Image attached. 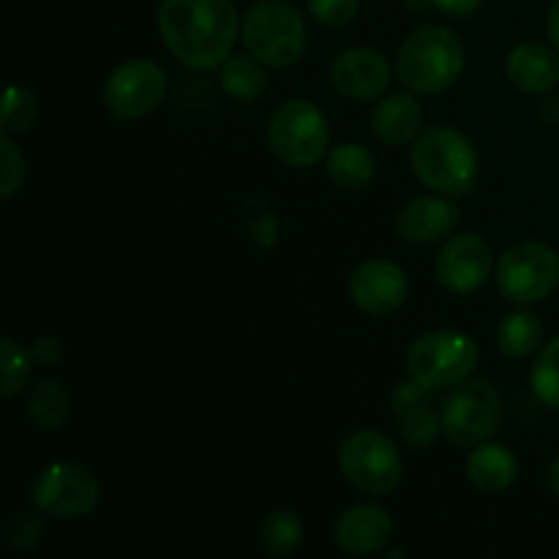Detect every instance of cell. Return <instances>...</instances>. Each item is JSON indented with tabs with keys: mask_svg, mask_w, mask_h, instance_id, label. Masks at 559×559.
<instances>
[{
	"mask_svg": "<svg viewBox=\"0 0 559 559\" xmlns=\"http://www.w3.org/2000/svg\"><path fill=\"white\" fill-rule=\"evenodd\" d=\"M267 145L273 156L295 169H309L328 156L331 126L325 112L306 98H289L267 123Z\"/></svg>",
	"mask_w": 559,
	"mask_h": 559,
	"instance_id": "cell-5",
	"label": "cell"
},
{
	"mask_svg": "<svg viewBox=\"0 0 559 559\" xmlns=\"http://www.w3.org/2000/svg\"><path fill=\"white\" fill-rule=\"evenodd\" d=\"M442 435L459 448L491 440L502 424V396L489 380H467L453 388L440 409Z\"/></svg>",
	"mask_w": 559,
	"mask_h": 559,
	"instance_id": "cell-8",
	"label": "cell"
},
{
	"mask_svg": "<svg viewBox=\"0 0 559 559\" xmlns=\"http://www.w3.org/2000/svg\"><path fill=\"white\" fill-rule=\"evenodd\" d=\"M506 74L519 91L546 93L559 82V55L538 41H524L511 49Z\"/></svg>",
	"mask_w": 559,
	"mask_h": 559,
	"instance_id": "cell-19",
	"label": "cell"
},
{
	"mask_svg": "<svg viewBox=\"0 0 559 559\" xmlns=\"http://www.w3.org/2000/svg\"><path fill=\"white\" fill-rule=\"evenodd\" d=\"M519 475V462L511 448L497 445V442H480L467 459V478L475 489L486 495L511 489Z\"/></svg>",
	"mask_w": 559,
	"mask_h": 559,
	"instance_id": "cell-20",
	"label": "cell"
},
{
	"mask_svg": "<svg viewBox=\"0 0 559 559\" xmlns=\"http://www.w3.org/2000/svg\"><path fill=\"white\" fill-rule=\"evenodd\" d=\"M464 71V44L451 27L424 25L409 33L396 55V76L407 91L435 96L456 85Z\"/></svg>",
	"mask_w": 559,
	"mask_h": 559,
	"instance_id": "cell-2",
	"label": "cell"
},
{
	"mask_svg": "<svg viewBox=\"0 0 559 559\" xmlns=\"http://www.w3.org/2000/svg\"><path fill=\"white\" fill-rule=\"evenodd\" d=\"M328 164V178L338 186V189L347 191H360L374 180L377 173V158L360 142H344V145L331 147V153L325 156Z\"/></svg>",
	"mask_w": 559,
	"mask_h": 559,
	"instance_id": "cell-21",
	"label": "cell"
},
{
	"mask_svg": "<svg viewBox=\"0 0 559 559\" xmlns=\"http://www.w3.org/2000/svg\"><path fill=\"white\" fill-rule=\"evenodd\" d=\"M156 25L169 52L194 71L218 69L240 36L233 0H164Z\"/></svg>",
	"mask_w": 559,
	"mask_h": 559,
	"instance_id": "cell-1",
	"label": "cell"
},
{
	"mask_svg": "<svg viewBox=\"0 0 559 559\" xmlns=\"http://www.w3.org/2000/svg\"><path fill=\"white\" fill-rule=\"evenodd\" d=\"M31 349L16 344L11 336H3V342H0V374H3L0 393H3V399H14L16 393H22V388L31 380Z\"/></svg>",
	"mask_w": 559,
	"mask_h": 559,
	"instance_id": "cell-27",
	"label": "cell"
},
{
	"mask_svg": "<svg viewBox=\"0 0 559 559\" xmlns=\"http://www.w3.org/2000/svg\"><path fill=\"white\" fill-rule=\"evenodd\" d=\"M31 358L38 366H58L63 360V344L58 336H38L31 344Z\"/></svg>",
	"mask_w": 559,
	"mask_h": 559,
	"instance_id": "cell-32",
	"label": "cell"
},
{
	"mask_svg": "<svg viewBox=\"0 0 559 559\" xmlns=\"http://www.w3.org/2000/svg\"><path fill=\"white\" fill-rule=\"evenodd\" d=\"M358 9L360 0H309V14L328 27H342L353 22Z\"/></svg>",
	"mask_w": 559,
	"mask_h": 559,
	"instance_id": "cell-31",
	"label": "cell"
},
{
	"mask_svg": "<svg viewBox=\"0 0 559 559\" xmlns=\"http://www.w3.org/2000/svg\"><path fill=\"white\" fill-rule=\"evenodd\" d=\"M495 276L506 300L538 304L559 287V254L546 243H519L502 254Z\"/></svg>",
	"mask_w": 559,
	"mask_h": 559,
	"instance_id": "cell-10",
	"label": "cell"
},
{
	"mask_svg": "<svg viewBox=\"0 0 559 559\" xmlns=\"http://www.w3.org/2000/svg\"><path fill=\"white\" fill-rule=\"evenodd\" d=\"M393 538L391 513L374 502H358L347 508L336 522L338 549L355 557H371L388 546Z\"/></svg>",
	"mask_w": 559,
	"mask_h": 559,
	"instance_id": "cell-15",
	"label": "cell"
},
{
	"mask_svg": "<svg viewBox=\"0 0 559 559\" xmlns=\"http://www.w3.org/2000/svg\"><path fill=\"white\" fill-rule=\"evenodd\" d=\"M478 344L462 331H431L415 338L407 349V371L431 391L456 388L473 377L478 366Z\"/></svg>",
	"mask_w": 559,
	"mask_h": 559,
	"instance_id": "cell-6",
	"label": "cell"
},
{
	"mask_svg": "<svg viewBox=\"0 0 559 559\" xmlns=\"http://www.w3.org/2000/svg\"><path fill=\"white\" fill-rule=\"evenodd\" d=\"M218 80L227 96L235 102L251 104L265 93L267 76L265 66L254 58V55H229L222 66H218Z\"/></svg>",
	"mask_w": 559,
	"mask_h": 559,
	"instance_id": "cell-24",
	"label": "cell"
},
{
	"mask_svg": "<svg viewBox=\"0 0 559 559\" xmlns=\"http://www.w3.org/2000/svg\"><path fill=\"white\" fill-rule=\"evenodd\" d=\"M546 31H549L551 44H555V49L559 52V0H555V3H551L549 20H546Z\"/></svg>",
	"mask_w": 559,
	"mask_h": 559,
	"instance_id": "cell-34",
	"label": "cell"
},
{
	"mask_svg": "<svg viewBox=\"0 0 559 559\" xmlns=\"http://www.w3.org/2000/svg\"><path fill=\"white\" fill-rule=\"evenodd\" d=\"M38 118V98L27 87L11 85L3 96V134H22Z\"/></svg>",
	"mask_w": 559,
	"mask_h": 559,
	"instance_id": "cell-28",
	"label": "cell"
},
{
	"mask_svg": "<svg viewBox=\"0 0 559 559\" xmlns=\"http://www.w3.org/2000/svg\"><path fill=\"white\" fill-rule=\"evenodd\" d=\"M530 385H533V393L540 404L559 409V336L546 342V347L538 353L533 374H530Z\"/></svg>",
	"mask_w": 559,
	"mask_h": 559,
	"instance_id": "cell-26",
	"label": "cell"
},
{
	"mask_svg": "<svg viewBox=\"0 0 559 559\" xmlns=\"http://www.w3.org/2000/svg\"><path fill=\"white\" fill-rule=\"evenodd\" d=\"M25 183V156L20 147L11 142V136L3 134L0 140V197L11 200Z\"/></svg>",
	"mask_w": 559,
	"mask_h": 559,
	"instance_id": "cell-30",
	"label": "cell"
},
{
	"mask_svg": "<svg viewBox=\"0 0 559 559\" xmlns=\"http://www.w3.org/2000/svg\"><path fill=\"white\" fill-rule=\"evenodd\" d=\"M300 544H304V522L298 513L284 508L267 513L260 527V546L267 557L284 559L295 555Z\"/></svg>",
	"mask_w": 559,
	"mask_h": 559,
	"instance_id": "cell-25",
	"label": "cell"
},
{
	"mask_svg": "<svg viewBox=\"0 0 559 559\" xmlns=\"http://www.w3.org/2000/svg\"><path fill=\"white\" fill-rule=\"evenodd\" d=\"M544 344V322L538 314L527 309L511 311L497 325V347L508 355V358H530L538 353Z\"/></svg>",
	"mask_w": 559,
	"mask_h": 559,
	"instance_id": "cell-23",
	"label": "cell"
},
{
	"mask_svg": "<svg viewBox=\"0 0 559 559\" xmlns=\"http://www.w3.org/2000/svg\"><path fill=\"white\" fill-rule=\"evenodd\" d=\"M413 173L426 189L437 194L462 197L478 180V151L473 140L451 126H435L426 129L415 140L413 153H409Z\"/></svg>",
	"mask_w": 559,
	"mask_h": 559,
	"instance_id": "cell-3",
	"label": "cell"
},
{
	"mask_svg": "<svg viewBox=\"0 0 559 559\" xmlns=\"http://www.w3.org/2000/svg\"><path fill=\"white\" fill-rule=\"evenodd\" d=\"M424 129V107L413 93H391L371 109V131L382 145H409Z\"/></svg>",
	"mask_w": 559,
	"mask_h": 559,
	"instance_id": "cell-18",
	"label": "cell"
},
{
	"mask_svg": "<svg viewBox=\"0 0 559 559\" xmlns=\"http://www.w3.org/2000/svg\"><path fill=\"white\" fill-rule=\"evenodd\" d=\"M549 486H551V491L559 497V459H555L549 467Z\"/></svg>",
	"mask_w": 559,
	"mask_h": 559,
	"instance_id": "cell-35",
	"label": "cell"
},
{
	"mask_svg": "<svg viewBox=\"0 0 559 559\" xmlns=\"http://www.w3.org/2000/svg\"><path fill=\"white\" fill-rule=\"evenodd\" d=\"M25 413L31 424L38 431H58L71 415V399L69 393L60 388L58 380H38L36 385L27 391Z\"/></svg>",
	"mask_w": 559,
	"mask_h": 559,
	"instance_id": "cell-22",
	"label": "cell"
},
{
	"mask_svg": "<svg viewBox=\"0 0 559 559\" xmlns=\"http://www.w3.org/2000/svg\"><path fill=\"white\" fill-rule=\"evenodd\" d=\"M328 80L353 102H374L391 85V60L371 47L342 49L331 60Z\"/></svg>",
	"mask_w": 559,
	"mask_h": 559,
	"instance_id": "cell-14",
	"label": "cell"
},
{
	"mask_svg": "<svg viewBox=\"0 0 559 559\" xmlns=\"http://www.w3.org/2000/svg\"><path fill=\"white\" fill-rule=\"evenodd\" d=\"M246 52L254 55L267 69H289L298 63L309 44L306 20L295 5L284 0H262L246 14L240 27Z\"/></svg>",
	"mask_w": 559,
	"mask_h": 559,
	"instance_id": "cell-4",
	"label": "cell"
},
{
	"mask_svg": "<svg viewBox=\"0 0 559 559\" xmlns=\"http://www.w3.org/2000/svg\"><path fill=\"white\" fill-rule=\"evenodd\" d=\"M431 3L448 16H469L480 9L484 0H431Z\"/></svg>",
	"mask_w": 559,
	"mask_h": 559,
	"instance_id": "cell-33",
	"label": "cell"
},
{
	"mask_svg": "<svg viewBox=\"0 0 559 559\" xmlns=\"http://www.w3.org/2000/svg\"><path fill=\"white\" fill-rule=\"evenodd\" d=\"M41 511H11L3 522V544L11 551H31L41 540Z\"/></svg>",
	"mask_w": 559,
	"mask_h": 559,
	"instance_id": "cell-29",
	"label": "cell"
},
{
	"mask_svg": "<svg viewBox=\"0 0 559 559\" xmlns=\"http://www.w3.org/2000/svg\"><path fill=\"white\" fill-rule=\"evenodd\" d=\"M167 96V74L145 58L123 60L104 82V104L118 120L147 118Z\"/></svg>",
	"mask_w": 559,
	"mask_h": 559,
	"instance_id": "cell-11",
	"label": "cell"
},
{
	"mask_svg": "<svg viewBox=\"0 0 559 559\" xmlns=\"http://www.w3.org/2000/svg\"><path fill=\"white\" fill-rule=\"evenodd\" d=\"M391 413L396 415L399 431L413 448H429L442 435V415L431 404V388L420 385L413 377L393 391Z\"/></svg>",
	"mask_w": 559,
	"mask_h": 559,
	"instance_id": "cell-16",
	"label": "cell"
},
{
	"mask_svg": "<svg viewBox=\"0 0 559 559\" xmlns=\"http://www.w3.org/2000/svg\"><path fill=\"white\" fill-rule=\"evenodd\" d=\"M102 486L80 462H52L33 480V506L44 516L76 522L96 511Z\"/></svg>",
	"mask_w": 559,
	"mask_h": 559,
	"instance_id": "cell-9",
	"label": "cell"
},
{
	"mask_svg": "<svg viewBox=\"0 0 559 559\" xmlns=\"http://www.w3.org/2000/svg\"><path fill=\"white\" fill-rule=\"evenodd\" d=\"M495 257L491 246L480 235L462 233L453 235L440 249L435 262L437 278L453 295H473L489 282Z\"/></svg>",
	"mask_w": 559,
	"mask_h": 559,
	"instance_id": "cell-12",
	"label": "cell"
},
{
	"mask_svg": "<svg viewBox=\"0 0 559 559\" xmlns=\"http://www.w3.org/2000/svg\"><path fill=\"white\" fill-rule=\"evenodd\" d=\"M462 211L451 197H415L399 213L396 229L409 243H437L456 229Z\"/></svg>",
	"mask_w": 559,
	"mask_h": 559,
	"instance_id": "cell-17",
	"label": "cell"
},
{
	"mask_svg": "<svg viewBox=\"0 0 559 559\" xmlns=\"http://www.w3.org/2000/svg\"><path fill=\"white\" fill-rule=\"evenodd\" d=\"M349 298L366 314H393L407 304L409 276L391 260H366L349 276Z\"/></svg>",
	"mask_w": 559,
	"mask_h": 559,
	"instance_id": "cell-13",
	"label": "cell"
},
{
	"mask_svg": "<svg viewBox=\"0 0 559 559\" xmlns=\"http://www.w3.org/2000/svg\"><path fill=\"white\" fill-rule=\"evenodd\" d=\"M338 464L349 484L364 495H391L404 475L399 448L388 435L377 429H358L342 442Z\"/></svg>",
	"mask_w": 559,
	"mask_h": 559,
	"instance_id": "cell-7",
	"label": "cell"
}]
</instances>
